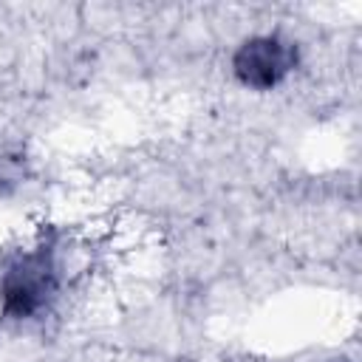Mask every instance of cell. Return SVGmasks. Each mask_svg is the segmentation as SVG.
Returning <instances> with one entry per match:
<instances>
[{"label": "cell", "instance_id": "6da1fadb", "mask_svg": "<svg viewBox=\"0 0 362 362\" xmlns=\"http://www.w3.org/2000/svg\"><path fill=\"white\" fill-rule=\"evenodd\" d=\"M57 288V263L48 246H37L20 255L0 277L3 311L14 320L37 314Z\"/></svg>", "mask_w": 362, "mask_h": 362}, {"label": "cell", "instance_id": "7a4b0ae2", "mask_svg": "<svg viewBox=\"0 0 362 362\" xmlns=\"http://www.w3.org/2000/svg\"><path fill=\"white\" fill-rule=\"evenodd\" d=\"M297 68V42L280 34H255L232 54V74L243 88L272 90Z\"/></svg>", "mask_w": 362, "mask_h": 362}]
</instances>
